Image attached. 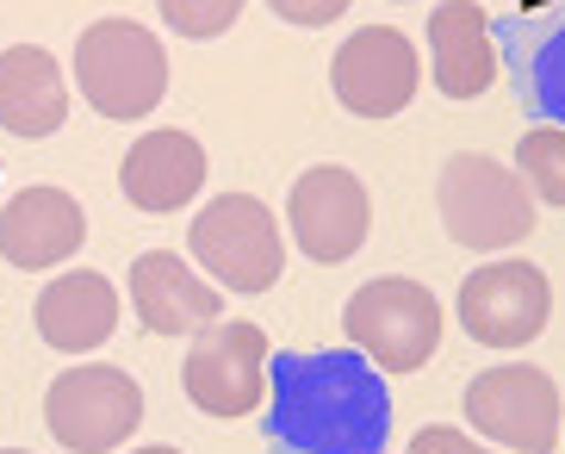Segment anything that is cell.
<instances>
[{
    "mask_svg": "<svg viewBox=\"0 0 565 454\" xmlns=\"http://www.w3.org/2000/svg\"><path fill=\"white\" fill-rule=\"evenodd\" d=\"M267 442L280 454H385L392 399L380 368L354 349H286L274 355Z\"/></svg>",
    "mask_w": 565,
    "mask_h": 454,
    "instance_id": "6da1fadb",
    "label": "cell"
},
{
    "mask_svg": "<svg viewBox=\"0 0 565 454\" xmlns=\"http://www.w3.org/2000/svg\"><path fill=\"white\" fill-rule=\"evenodd\" d=\"M435 205H441V224H448V236L460 250L503 255L534 231L529 181H522L510 162H498V156H484V150H460V156L441 162Z\"/></svg>",
    "mask_w": 565,
    "mask_h": 454,
    "instance_id": "7a4b0ae2",
    "label": "cell"
},
{
    "mask_svg": "<svg viewBox=\"0 0 565 454\" xmlns=\"http://www.w3.org/2000/svg\"><path fill=\"white\" fill-rule=\"evenodd\" d=\"M75 87L100 118H150L168 94V51L137 19H94L75 38Z\"/></svg>",
    "mask_w": 565,
    "mask_h": 454,
    "instance_id": "3957f363",
    "label": "cell"
},
{
    "mask_svg": "<svg viewBox=\"0 0 565 454\" xmlns=\"http://www.w3.org/2000/svg\"><path fill=\"white\" fill-rule=\"evenodd\" d=\"M186 250H193V268L217 293H267L286 268V231L255 193L212 200L186 231Z\"/></svg>",
    "mask_w": 565,
    "mask_h": 454,
    "instance_id": "277c9868",
    "label": "cell"
},
{
    "mask_svg": "<svg viewBox=\"0 0 565 454\" xmlns=\"http://www.w3.org/2000/svg\"><path fill=\"white\" fill-rule=\"evenodd\" d=\"M342 330H349L354 355H366L380 373H416L441 349V299L423 281L385 274L342 305Z\"/></svg>",
    "mask_w": 565,
    "mask_h": 454,
    "instance_id": "5b68a950",
    "label": "cell"
},
{
    "mask_svg": "<svg viewBox=\"0 0 565 454\" xmlns=\"http://www.w3.org/2000/svg\"><path fill=\"white\" fill-rule=\"evenodd\" d=\"M44 423L68 454H113L143 423V387L113 361H75L44 392Z\"/></svg>",
    "mask_w": 565,
    "mask_h": 454,
    "instance_id": "8992f818",
    "label": "cell"
},
{
    "mask_svg": "<svg viewBox=\"0 0 565 454\" xmlns=\"http://www.w3.org/2000/svg\"><path fill=\"white\" fill-rule=\"evenodd\" d=\"M466 423L503 454H553L559 448V387L529 361L484 368L466 387Z\"/></svg>",
    "mask_w": 565,
    "mask_h": 454,
    "instance_id": "52a82bcc",
    "label": "cell"
},
{
    "mask_svg": "<svg viewBox=\"0 0 565 454\" xmlns=\"http://www.w3.org/2000/svg\"><path fill=\"white\" fill-rule=\"evenodd\" d=\"M547 318H553V286L522 255H498V262H484L460 281V324L484 349H522L547 330Z\"/></svg>",
    "mask_w": 565,
    "mask_h": 454,
    "instance_id": "ba28073f",
    "label": "cell"
},
{
    "mask_svg": "<svg viewBox=\"0 0 565 454\" xmlns=\"http://www.w3.org/2000/svg\"><path fill=\"white\" fill-rule=\"evenodd\" d=\"M181 387L205 418H249L267 399V330L262 324H205L181 361Z\"/></svg>",
    "mask_w": 565,
    "mask_h": 454,
    "instance_id": "9c48e42d",
    "label": "cell"
},
{
    "mask_svg": "<svg viewBox=\"0 0 565 454\" xmlns=\"http://www.w3.org/2000/svg\"><path fill=\"white\" fill-rule=\"evenodd\" d=\"M286 231L311 262H349L354 250L373 231V200H366V181L342 162H317L292 181V200H286Z\"/></svg>",
    "mask_w": 565,
    "mask_h": 454,
    "instance_id": "30bf717a",
    "label": "cell"
},
{
    "mask_svg": "<svg viewBox=\"0 0 565 454\" xmlns=\"http://www.w3.org/2000/svg\"><path fill=\"white\" fill-rule=\"evenodd\" d=\"M330 87L354 118H398L416 101V44L392 25H366V32L342 38Z\"/></svg>",
    "mask_w": 565,
    "mask_h": 454,
    "instance_id": "8fae6325",
    "label": "cell"
},
{
    "mask_svg": "<svg viewBox=\"0 0 565 454\" xmlns=\"http://www.w3.org/2000/svg\"><path fill=\"white\" fill-rule=\"evenodd\" d=\"M131 312L150 337H186L224 318V293L174 250H143L131 262Z\"/></svg>",
    "mask_w": 565,
    "mask_h": 454,
    "instance_id": "7c38bea8",
    "label": "cell"
},
{
    "mask_svg": "<svg viewBox=\"0 0 565 454\" xmlns=\"http://www.w3.org/2000/svg\"><path fill=\"white\" fill-rule=\"evenodd\" d=\"M82 243H87V212L63 187H25L0 205V255L19 274L63 268Z\"/></svg>",
    "mask_w": 565,
    "mask_h": 454,
    "instance_id": "4fadbf2b",
    "label": "cell"
},
{
    "mask_svg": "<svg viewBox=\"0 0 565 454\" xmlns=\"http://www.w3.org/2000/svg\"><path fill=\"white\" fill-rule=\"evenodd\" d=\"M118 187L137 212H174V205L200 200L205 187V144L193 131H143L118 162Z\"/></svg>",
    "mask_w": 565,
    "mask_h": 454,
    "instance_id": "5bb4252c",
    "label": "cell"
},
{
    "mask_svg": "<svg viewBox=\"0 0 565 454\" xmlns=\"http://www.w3.org/2000/svg\"><path fill=\"white\" fill-rule=\"evenodd\" d=\"M32 324L56 355H94L118 330V286L94 268H68L38 293Z\"/></svg>",
    "mask_w": 565,
    "mask_h": 454,
    "instance_id": "9a60e30c",
    "label": "cell"
},
{
    "mask_svg": "<svg viewBox=\"0 0 565 454\" xmlns=\"http://www.w3.org/2000/svg\"><path fill=\"white\" fill-rule=\"evenodd\" d=\"M429 75L448 101H479L498 82V44L491 19L472 0H441L429 13Z\"/></svg>",
    "mask_w": 565,
    "mask_h": 454,
    "instance_id": "2e32d148",
    "label": "cell"
},
{
    "mask_svg": "<svg viewBox=\"0 0 565 454\" xmlns=\"http://www.w3.org/2000/svg\"><path fill=\"white\" fill-rule=\"evenodd\" d=\"M68 118V82L63 63H56L44 44H13L0 51V131L25 137H56Z\"/></svg>",
    "mask_w": 565,
    "mask_h": 454,
    "instance_id": "e0dca14e",
    "label": "cell"
},
{
    "mask_svg": "<svg viewBox=\"0 0 565 454\" xmlns=\"http://www.w3.org/2000/svg\"><path fill=\"white\" fill-rule=\"evenodd\" d=\"M515 175L529 181V193L541 205H559L565 212V125L522 131V144H515Z\"/></svg>",
    "mask_w": 565,
    "mask_h": 454,
    "instance_id": "ac0fdd59",
    "label": "cell"
},
{
    "mask_svg": "<svg viewBox=\"0 0 565 454\" xmlns=\"http://www.w3.org/2000/svg\"><path fill=\"white\" fill-rule=\"evenodd\" d=\"M156 13H162V25L174 38H193V44H205V38H224L236 25V13H243V0H156Z\"/></svg>",
    "mask_w": 565,
    "mask_h": 454,
    "instance_id": "d6986e66",
    "label": "cell"
},
{
    "mask_svg": "<svg viewBox=\"0 0 565 454\" xmlns=\"http://www.w3.org/2000/svg\"><path fill=\"white\" fill-rule=\"evenodd\" d=\"M529 101L541 113L565 118V19L529 51Z\"/></svg>",
    "mask_w": 565,
    "mask_h": 454,
    "instance_id": "ffe728a7",
    "label": "cell"
},
{
    "mask_svg": "<svg viewBox=\"0 0 565 454\" xmlns=\"http://www.w3.org/2000/svg\"><path fill=\"white\" fill-rule=\"evenodd\" d=\"M404 454H503V448H491V442H472L466 430H454V423H423Z\"/></svg>",
    "mask_w": 565,
    "mask_h": 454,
    "instance_id": "44dd1931",
    "label": "cell"
},
{
    "mask_svg": "<svg viewBox=\"0 0 565 454\" xmlns=\"http://www.w3.org/2000/svg\"><path fill=\"white\" fill-rule=\"evenodd\" d=\"M267 7H274L286 25H305V32H317V25H330V19L349 13V0H267Z\"/></svg>",
    "mask_w": 565,
    "mask_h": 454,
    "instance_id": "7402d4cb",
    "label": "cell"
},
{
    "mask_svg": "<svg viewBox=\"0 0 565 454\" xmlns=\"http://www.w3.org/2000/svg\"><path fill=\"white\" fill-rule=\"evenodd\" d=\"M131 454H181V448H162V442H156V448H131Z\"/></svg>",
    "mask_w": 565,
    "mask_h": 454,
    "instance_id": "603a6c76",
    "label": "cell"
},
{
    "mask_svg": "<svg viewBox=\"0 0 565 454\" xmlns=\"http://www.w3.org/2000/svg\"><path fill=\"white\" fill-rule=\"evenodd\" d=\"M515 7H547V0H515Z\"/></svg>",
    "mask_w": 565,
    "mask_h": 454,
    "instance_id": "cb8c5ba5",
    "label": "cell"
},
{
    "mask_svg": "<svg viewBox=\"0 0 565 454\" xmlns=\"http://www.w3.org/2000/svg\"><path fill=\"white\" fill-rule=\"evenodd\" d=\"M0 454H32V448H0Z\"/></svg>",
    "mask_w": 565,
    "mask_h": 454,
    "instance_id": "d4e9b609",
    "label": "cell"
}]
</instances>
